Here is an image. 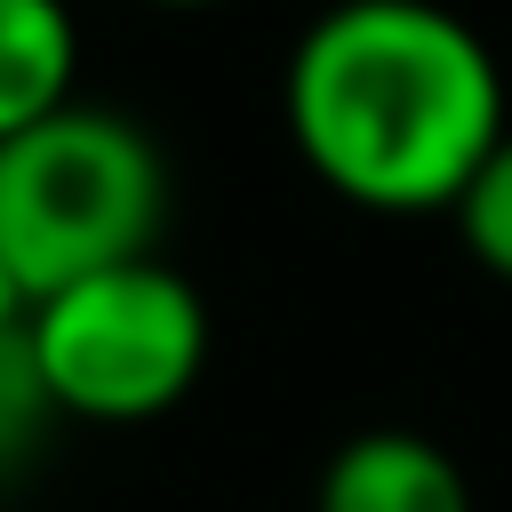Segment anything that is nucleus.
I'll return each instance as SVG.
<instances>
[{
    "mask_svg": "<svg viewBox=\"0 0 512 512\" xmlns=\"http://www.w3.org/2000/svg\"><path fill=\"white\" fill-rule=\"evenodd\" d=\"M24 320H32V296H24V280L0 264V336H16Z\"/></svg>",
    "mask_w": 512,
    "mask_h": 512,
    "instance_id": "obj_8",
    "label": "nucleus"
},
{
    "mask_svg": "<svg viewBox=\"0 0 512 512\" xmlns=\"http://www.w3.org/2000/svg\"><path fill=\"white\" fill-rule=\"evenodd\" d=\"M312 512H472V480L440 440L408 424H368L328 448Z\"/></svg>",
    "mask_w": 512,
    "mask_h": 512,
    "instance_id": "obj_4",
    "label": "nucleus"
},
{
    "mask_svg": "<svg viewBox=\"0 0 512 512\" xmlns=\"http://www.w3.org/2000/svg\"><path fill=\"white\" fill-rule=\"evenodd\" d=\"M280 120L296 160L376 216H448L512 136L496 48L440 0H328L280 64Z\"/></svg>",
    "mask_w": 512,
    "mask_h": 512,
    "instance_id": "obj_1",
    "label": "nucleus"
},
{
    "mask_svg": "<svg viewBox=\"0 0 512 512\" xmlns=\"http://www.w3.org/2000/svg\"><path fill=\"white\" fill-rule=\"evenodd\" d=\"M136 8H168V16H200V8H232V0H136Z\"/></svg>",
    "mask_w": 512,
    "mask_h": 512,
    "instance_id": "obj_9",
    "label": "nucleus"
},
{
    "mask_svg": "<svg viewBox=\"0 0 512 512\" xmlns=\"http://www.w3.org/2000/svg\"><path fill=\"white\" fill-rule=\"evenodd\" d=\"M24 344L56 416L72 424H152L168 416L208 368V304L200 288L160 264H112L32 304Z\"/></svg>",
    "mask_w": 512,
    "mask_h": 512,
    "instance_id": "obj_3",
    "label": "nucleus"
},
{
    "mask_svg": "<svg viewBox=\"0 0 512 512\" xmlns=\"http://www.w3.org/2000/svg\"><path fill=\"white\" fill-rule=\"evenodd\" d=\"M448 216H456V240H464V256L512 288V136H504V144L480 160V176L464 184V200H456Z\"/></svg>",
    "mask_w": 512,
    "mask_h": 512,
    "instance_id": "obj_6",
    "label": "nucleus"
},
{
    "mask_svg": "<svg viewBox=\"0 0 512 512\" xmlns=\"http://www.w3.org/2000/svg\"><path fill=\"white\" fill-rule=\"evenodd\" d=\"M48 424H56V400H48L40 360H32L24 328H16V336H0V480H16L32 464V448H40Z\"/></svg>",
    "mask_w": 512,
    "mask_h": 512,
    "instance_id": "obj_7",
    "label": "nucleus"
},
{
    "mask_svg": "<svg viewBox=\"0 0 512 512\" xmlns=\"http://www.w3.org/2000/svg\"><path fill=\"white\" fill-rule=\"evenodd\" d=\"M160 224L168 160L144 120L72 96L0 144V264L32 304L88 272L160 256Z\"/></svg>",
    "mask_w": 512,
    "mask_h": 512,
    "instance_id": "obj_2",
    "label": "nucleus"
},
{
    "mask_svg": "<svg viewBox=\"0 0 512 512\" xmlns=\"http://www.w3.org/2000/svg\"><path fill=\"white\" fill-rule=\"evenodd\" d=\"M80 80V24L64 0H0V144L64 112Z\"/></svg>",
    "mask_w": 512,
    "mask_h": 512,
    "instance_id": "obj_5",
    "label": "nucleus"
}]
</instances>
